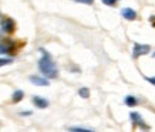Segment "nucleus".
Listing matches in <instances>:
<instances>
[{"instance_id":"nucleus-1","label":"nucleus","mask_w":155,"mask_h":132,"mask_svg":"<svg viewBox=\"0 0 155 132\" xmlns=\"http://www.w3.org/2000/svg\"><path fill=\"white\" fill-rule=\"evenodd\" d=\"M41 51V58L38 60V70L44 77H47L48 80H54L58 76V68H57L56 63L51 58L50 53L46 51L44 48H40Z\"/></svg>"},{"instance_id":"nucleus-2","label":"nucleus","mask_w":155,"mask_h":132,"mask_svg":"<svg viewBox=\"0 0 155 132\" xmlns=\"http://www.w3.org/2000/svg\"><path fill=\"white\" fill-rule=\"evenodd\" d=\"M23 46V43L17 44L16 41L10 38H2L0 40V54H7V56H16L19 48Z\"/></svg>"},{"instance_id":"nucleus-3","label":"nucleus","mask_w":155,"mask_h":132,"mask_svg":"<svg viewBox=\"0 0 155 132\" xmlns=\"http://www.w3.org/2000/svg\"><path fill=\"white\" fill-rule=\"evenodd\" d=\"M14 28H16V24H14L13 19L10 17H6L0 13V36L3 34H13Z\"/></svg>"},{"instance_id":"nucleus-4","label":"nucleus","mask_w":155,"mask_h":132,"mask_svg":"<svg viewBox=\"0 0 155 132\" xmlns=\"http://www.w3.org/2000/svg\"><path fill=\"white\" fill-rule=\"evenodd\" d=\"M151 51V47L148 44H134V50H132V57L134 58H138V57L141 56H147V54H150Z\"/></svg>"},{"instance_id":"nucleus-5","label":"nucleus","mask_w":155,"mask_h":132,"mask_svg":"<svg viewBox=\"0 0 155 132\" xmlns=\"http://www.w3.org/2000/svg\"><path fill=\"white\" fill-rule=\"evenodd\" d=\"M130 118H131L132 125H134V127H140L141 129H150V127L144 122V118L141 117V114L131 112V114H130Z\"/></svg>"},{"instance_id":"nucleus-6","label":"nucleus","mask_w":155,"mask_h":132,"mask_svg":"<svg viewBox=\"0 0 155 132\" xmlns=\"http://www.w3.org/2000/svg\"><path fill=\"white\" fill-rule=\"evenodd\" d=\"M28 80H30V82H33L34 85H38V87H47L50 84V80L44 76H30Z\"/></svg>"},{"instance_id":"nucleus-7","label":"nucleus","mask_w":155,"mask_h":132,"mask_svg":"<svg viewBox=\"0 0 155 132\" xmlns=\"http://www.w3.org/2000/svg\"><path fill=\"white\" fill-rule=\"evenodd\" d=\"M121 16L125 20H130V21H132V20L137 19V11L134 9H131V7H124V9L121 10Z\"/></svg>"},{"instance_id":"nucleus-8","label":"nucleus","mask_w":155,"mask_h":132,"mask_svg":"<svg viewBox=\"0 0 155 132\" xmlns=\"http://www.w3.org/2000/svg\"><path fill=\"white\" fill-rule=\"evenodd\" d=\"M31 102H33L37 108L40 109H44V108H47L48 107V101L46 98H43V97H38V95H34L33 99H31Z\"/></svg>"},{"instance_id":"nucleus-9","label":"nucleus","mask_w":155,"mask_h":132,"mask_svg":"<svg viewBox=\"0 0 155 132\" xmlns=\"http://www.w3.org/2000/svg\"><path fill=\"white\" fill-rule=\"evenodd\" d=\"M24 98V92L21 90H16L13 92V95H12V102L13 104H17V102H20L21 99Z\"/></svg>"},{"instance_id":"nucleus-10","label":"nucleus","mask_w":155,"mask_h":132,"mask_svg":"<svg viewBox=\"0 0 155 132\" xmlns=\"http://www.w3.org/2000/svg\"><path fill=\"white\" fill-rule=\"evenodd\" d=\"M124 104L127 105V107H135L138 104V99L134 97V95H127L125 98H124Z\"/></svg>"},{"instance_id":"nucleus-11","label":"nucleus","mask_w":155,"mask_h":132,"mask_svg":"<svg viewBox=\"0 0 155 132\" xmlns=\"http://www.w3.org/2000/svg\"><path fill=\"white\" fill-rule=\"evenodd\" d=\"M78 95H80L81 98H84V99L90 98V90L87 88V87H83V88L78 90Z\"/></svg>"},{"instance_id":"nucleus-12","label":"nucleus","mask_w":155,"mask_h":132,"mask_svg":"<svg viewBox=\"0 0 155 132\" xmlns=\"http://www.w3.org/2000/svg\"><path fill=\"white\" fill-rule=\"evenodd\" d=\"M68 129L70 131H93V128L88 127H70Z\"/></svg>"},{"instance_id":"nucleus-13","label":"nucleus","mask_w":155,"mask_h":132,"mask_svg":"<svg viewBox=\"0 0 155 132\" xmlns=\"http://www.w3.org/2000/svg\"><path fill=\"white\" fill-rule=\"evenodd\" d=\"M12 63H13V58H0V67L9 66Z\"/></svg>"},{"instance_id":"nucleus-14","label":"nucleus","mask_w":155,"mask_h":132,"mask_svg":"<svg viewBox=\"0 0 155 132\" xmlns=\"http://www.w3.org/2000/svg\"><path fill=\"white\" fill-rule=\"evenodd\" d=\"M101 2H103L105 6H114L118 2V0H101Z\"/></svg>"},{"instance_id":"nucleus-15","label":"nucleus","mask_w":155,"mask_h":132,"mask_svg":"<svg viewBox=\"0 0 155 132\" xmlns=\"http://www.w3.org/2000/svg\"><path fill=\"white\" fill-rule=\"evenodd\" d=\"M77 3H83V5H93L94 3V0H74Z\"/></svg>"},{"instance_id":"nucleus-16","label":"nucleus","mask_w":155,"mask_h":132,"mask_svg":"<svg viewBox=\"0 0 155 132\" xmlns=\"http://www.w3.org/2000/svg\"><path fill=\"white\" fill-rule=\"evenodd\" d=\"M144 78H145L148 82H151V84L155 87V77H144Z\"/></svg>"},{"instance_id":"nucleus-17","label":"nucleus","mask_w":155,"mask_h":132,"mask_svg":"<svg viewBox=\"0 0 155 132\" xmlns=\"http://www.w3.org/2000/svg\"><path fill=\"white\" fill-rule=\"evenodd\" d=\"M150 23H151V26H152V27H155V16H151V17H150Z\"/></svg>"},{"instance_id":"nucleus-18","label":"nucleus","mask_w":155,"mask_h":132,"mask_svg":"<svg viewBox=\"0 0 155 132\" xmlns=\"http://www.w3.org/2000/svg\"><path fill=\"white\" fill-rule=\"evenodd\" d=\"M20 115H31L30 111H26V112H20Z\"/></svg>"}]
</instances>
